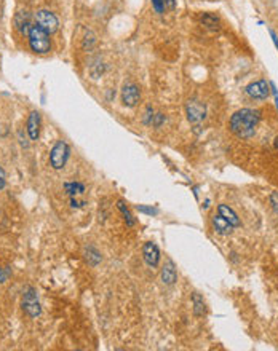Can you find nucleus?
<instances>
[{
    "mask_svg": "<svg viewBox=\"0 0 278 351\" xmlns=\"http://www.w3.org/2000/svg\"><path fill=\"white\" fill-rule=\"evenodd\" d=\"M142 257H144V260H146V263L149 265V267H152V268L159 267L160 251H159V248H157V245L152 243V241H149V243L144 245V248H142Z\"/></svg>",
    "mask_w": 278,
    "mask_h": 351,
    "instance_id": "obj_9",
    "label": "nucleus"
},
{
    "mask_svg": "<svg viewBox=\"0 0 278 351\" xmlns=\"http://www.w3.org/2000/svg\"><path fill=\"white\" fill-rule=\"evenodd\" d=\"M186 114H187V118L192 125H198L203 122L205 117H207V107L197 99H190L186 104Z\"/></svg>",
    "mask_w": 278,
    "mask_h": 351,
    "instance_id": "obj_6",
    "label": "nucleus"
},
{
    "mask_svg": "<svg viewBox=\"0 0 278 351\" xmlns=\"http://www.w3.org/2000/svg\"><path fill=\"white\" fill-rule=\"evenodd\" d=\"M211 224H213L214 232L221 233V235H231L234 232V227L229 224V221H225L221 214H214L211 217Z\"/></svg>",
    "mask_w": 278,
    "mask_h": 351,
    "instance_id": "obj_12",
    "label": "nucleus"
},
{
    "mask_svg": "<svg viewBox=\"0 0 278 351\" xmlns=\"http://www.w3.org/2000/svg\"><path fill=\"white\" fill-rule=\"evenodd\" d=\"M26 129H28V134H29L31 141H37L39 139V136H40V114L39 112L34 111V112L29 114Z\"/></svg>",
    "mask_w": 278,
    "mask_h": 351,
    "instance_id": "obj_10",
    "label": "nucleus"
},
{
    "mask_svg": "<svg viewBox=\"0 0 278 351\" xmlns=\"http://www.w3.org/2000/svg\"><path fill=\"white\" fill-rule=\"evenodd\" d=\"M163 122H165V117H163L162 114H155L154 118H152V123H150V125L155 126V128H159Z\"/></svg>",
    "mask_w": 278,
    "mask_h": 351,
    "instance_id": "obj_23",
    "label": "nucleus"
},
{
    "mask_svg": "<svg viewBox=\"0 0 278 351\" xmlns=\"http://www.w3.org/2000/svg\"><path fill=\"white\" fill-rule=\"evenodd\" d=\"M64 188L67 192V195H70V197L82 195V193L85 192V185L80 184V182H67V184H64Z\"/></svg>",
    "mask_w": 278,
    "mask_h": 351,
    "instance_id": "obj_17",
    "label": "nucleus"
},
{
    "mask_svg": "<svg viewBox=\"0 0 278 351\" xmlns=\"http://www.w3.org/2000/svg\"><path fill=\"white\" fill-rule=\"evenodd\" d=\"M160 278H162V281L163 284L166 286H171L178 281V272H176V267H174V263L168 259L166 263L163 265V268H162V273H160Z\"/></svg>",
    "mask_w": 278,
    "mask_h": 351,
    "instance_id": "obj_11",
    "label": "nucleus"
},
{
    "mask_svg": "<svg viewBox=\"0 0 278 351\" xmlns=\"http://www.w3.org/2000/svg\"><path fill=\"white\" fill-rule=\"evenodd\" d=\"M15 26L22 35H29V31L32 28L29 13H26V11H19V13L16 15V18H15Z\"/></svg>",
    "mask_w": 278,
    "mask_h": 351,
    "instance_id": "obj_13",
    "label": "nucleus"
},
{
    "mask_svg": "<svg viewBox=\"0 0 278 351\" xmlns=\"http://www.w3.org/2000/svg\"><path fill=\"white\" fill-rule=\"evenodd\" d=\"M85 259L90 265H93V267H96L99 262H101V254L96 251L94 248H87L85 249Z\"/></svg>",
    "mask_w": 278,
    "mask_h": 351,
    "instance_id": "obj_18",
    "label": "nucleus"
},
{
    "mask_svg": "<svg viewBox=\"0 0 278 351\" xmlns=\"http://www.w3.org/2000/svg\"><path fill=\"white\" fill-rule=\"evenodd\" d=\"M270 204H272L273 211L278 214V192H273L270 195Z\"/></svg>",
    "mask_w": 278,
    "mask_h": 351,
    "instance_id": "obj_25",
    "label": "nucleus"
},
{
    "mask_svg": "<svg viewBox=\"0 0 278 351\" xmlns=\"http://www.w3.org/2000/svg\"><path fill=\"white\" fill-rule=\"evenodd\" d=\"M34 19H35V24H37L40 29H43L46 34H55L59 28L58 18L55 16V13H52V11H48V10H39L37 13H35Z\"/></svg>",
    "mask_w": 278,
    "mask_h": 351,
    "instance_id": "obj_5",
    "label": "nucleus"
},
{
    "mask_svg": "<svg viewBox=\"0 0 278 351\" xmlns=\"http://www.w3.org/2000/svg\"><path fill=\"white\" fill-rule=\"evenodd\" d=\"M246 94L252 99H265L270 94V83L267 80L252 82L246 87Z\"/></svg>",
    "mask_w": 278,
    "mask_h": 351,
    "instance_id": "obj_7",
    "label": "nucleus"
},
{
    "mask_svg": "<svg viewBox=\"0 0 278 351\" xmlns=\"http://www.w3.org/2000/svg\"><path fill=\"white\" fill-rule=\"evenodd\" d=\"M4 187H5V173H4V169L0 168V190Z\"/></svg>",
    "mask_w": 278,
    "mask_h": 351,
    "instance_id": "obj_28",
    "label": "nucleus"
},
{
    "mask_svg": "<svg viewBox=\"0 0 278 351\" xmlns=\"http://www.w3.org/2000/svg\"><path fill=\"white\" fill-rule=\"evenodd\" d=\"M22 310L26 311L28 316H31V318H37L42 313L37 294H35L34 287H31V286H28L22 290Z\"/></svg>",
    "mask_w": 278,
    "mask_h": 351,
    "instance_id": "obj_3",
    "label": "nucleus"
},
{
    "mask_svg": "<svg viewBox=\"0 0 278 351\" xmlns=\"http://www.w3.org/2000/svg\"><path fill=\"white\" fill-rule=\"evenodd\" d=\"M104 64L103 63H96V66H93L91 69H90V74H91V77L93 78H98V77H101L103 74H104Z\"/></svg>",
    "mask_w": 278,
    "mask_h": 351,
    "instance_id": "obj_20",
    "label": "nucleus"
},
{
    "mask_svg": "<svg viewBox=\"0 0 278 351\" xmlns=\"http://www.w3.org/2000/svg\"><path fill=\"white\" fill-rule=\"evenodd\" d=\"M192 304H193V314L195 316H203L205 313H207V305H205V300L200 294H193L192 295Z\"/></svg>",
    "mask_w": 278,
    "mask_h": 351,
    "instance_id": "obj_15",
    "label": "nucleus"
},
{
    "mask_svg": "<svg viewBox=\"0 0 278 351\" xmlns=\"http://www.w3.org/2000/svg\"><path fill=\"white\" fill-rule=\"evenodd\" d=\"M152 7L155 8L157 13H163L165 11V5H163V0H152Z\"/></svg>",
    "mask_w": 278,
    "mask_h": 351,
    "instance_id": "obj_24",
    "label": "nucleus"
},
{
    "mask_svg": "<svg viewBox=\"0 0 278 351\" xmlns=\"http://www.w3.org/2000/svg\"><path fill=\"white\" fill-rule=\"evenodd\" d=\"M122 101H123V105H127V107H136L138 105V102L141 101V91L136 85H133V83L125 85L123 90H122Z\"/></svg>",
    "mask_w": 278,
    "mask_h": 351,
    "instance_id": "obj_8",
    "label": "nucleus"
},
{
    "mask_svg": "<svg viewBox=\"0 0 278 351\" xmlns=\"http://www.w3.org/2000/svg\"><path fill=\"white\" fill-rule=\"evenodd\" d=\"M261 122V112L255 109H241L237 111L229 122V128L237 138L248 139L252 138L256 132V128Z\"/></svg>",
    "mask_w": 278,
    "mask_h": 351,
    "instance_id": "obj_1",
    "label": "nucleus"
},
{
    "mask_svg": "<svg viewBox=\"0 0 278 351\" xmlns=\"http://www.w3.org/2000/svg\"><path fill=\"white\" fill-rule=\"evenodd\" d=\"M69 145L64 141H58L50 152V165L53 169H63L69 158Z\"/></svg>",
    "mask_w": 278,
    "mask_h": 351,
    "instance_id": "obj_4",
    "label": "nucleus"
},
{
    "mask_svg": "<svg viewBox=\"0 0 278 351\" xmlns=\"http://www.w3.org/2000/svg\"><path fill=\"white\" fill-rule=\"evenodd\" d=\"M154 115H155V114H154V109L149 105V107L146 109V114H144V123H146V125H150Z\"/></svg>",
    "mask_w": 278,
    "mask_h": 351,
    "instance_id": "obj_22",
    "label": "nucleus"
},
{
    "mask_svg": "<svg viewBox=\"0 0 278 351\" xmlns=\"http://www.w3.org/2000/svg\"><path fill=\"white\" fill-rule=\"evenodd\" d=\"M29 46L34 53L46 55L52 50V42H50V34H46L43 29H40L37 24L31 28L29 31Z\"/></svg>",
    "mask_w": 278,
    "mask_h": 351,
    "instance_id": "obj_2",
    "label": "nucleus"
},
{
    "mask_svg": "<svg viewBox=\"0 0 278 351\" xmlns=\"http://www.w3.org/2000/svg\"><path fill=\"white\" fill-rule=\"evenodd\" d=\"M217 212H219L225 221H229V224H231L234 228L241 225V221L238 219V215L235 214V211L232 208H229L227 204H219V206H217Z\"/></svg>",
    "mask_w": 278,
    "mask_h": 351,
    "instance_id": "obj_14",
    "label": "nucleus"
},
{
    "mask_svg": "<svg viewBox=\"0 0 278 351\" xmlns=\"http://www.w3.org/2000/svg\"><path fill=\"white\" fill-rule=\"evenodd\" d=\"M94 42H96L94 34L93 32H87L85 40H83V50H91V46L94 45Z\"/></svg>",
    "mask_w": 278,
    "mask_h": 351,
    "instance_id": "obj_21",
    "label": "nucleus"
},
{
    "mask_svg": "<svg viewBox=\"0 0 278 351\" xmlns=\"http://www.w3.org/2000/svg\"><path fill=\"white\" fill-rule=\"evenodd\" d=\"M5 281V276H4V272H2V268H0V283H4Z\"/></svg>",
    "mask_w": 278,
    "mask_h": 351,
    "instance_id": "obj_30",
    "label": "nucleus"
},
{
    "mask_svg": "<svg viewBox=\"0 0 278 351\" xmlns=\"http://www.w3.org/2000/svg\"><path fill=\"white\" fill-rule=\"evenodd\" d=\"M270 35H272V40H273V43H275V46L278 48V39H276V34L270 29Z\"/></svg>",
    "mask_w": 278,
    "mask_h": 351,
    "instance_id": "obj_29",
    "label": "nucleus"
},
{
    "mask_svg": "<svg viewBox=\"0 0 278 351\" xmlns=\"http://www.w3.org/2000/svg\"><path fill=\"white\" fill-rule=\"evenodd\" d=\"M165 10H174L176 8V0H163Z\"/></svg>",
    "mask_w": 278,
    "mask_h": 351,
    "instance_id": "obj_27",
    "label": "nucleus"
},
{
    "mask_svg": "<svg viewBox=\"0 0 278 351\" xmlns=\"http://www.w3.org/2000/svg\"><path fill=\"white\" fill-rule=\"evenodd\" d=\"M200 21H201L203 26H207L208 29H219V26H221L219 18L211 15V13H203L201 18H200Z\"/></svg>",
    "mask_w": 278,
    "mask_h": 351,
    "instance_id": "obj_16",
    "label": "nucleus"
},
{
    "mask_svg": "<svg viewBox=\"0 0 278 351\" xmlns=\"http://www.w3.org/2000/svg\"><path fill=\"white\" fill-rule=\"evenodd\" d=\"M117 208L120 209V212L123 214V219H125V222H127V225H130V227H133L135 225V217H133V214L130 212V209L127 208V204L120 200V201H117Z\"/></svg>",
    "mask_w": 278,
    "mask_h": 351,
    "instance_id": "obj_19",
    "label": "nucleus"
},
{
    "mask_svg": "<svg viewBox=\"0 0 278 351\" xmlns=\"http://www.w3.org/2000/svg\"><path fill=\"white\" fill-rule=\"evenodd\" d=\"M136 209H138L139 212H144V214H150V215L157 214V209H155V208H147V206H136Z\"/></svg>",
    "mask_w": 278,
    "mask_h": 351,
    "instance_id": "obj_26",
    "label": "nucleus"
}]
</instances>
